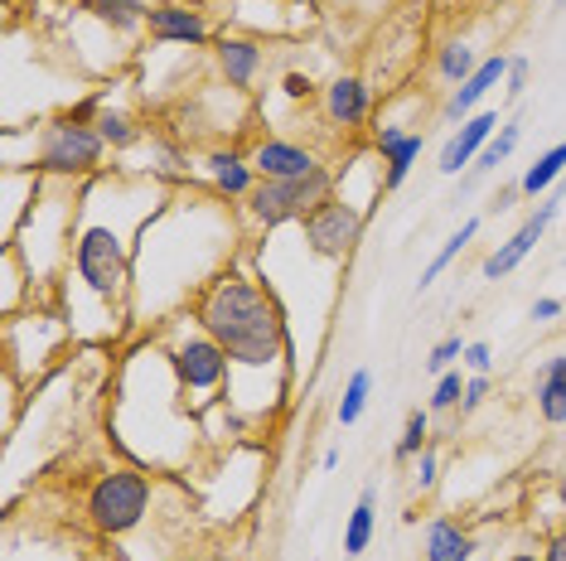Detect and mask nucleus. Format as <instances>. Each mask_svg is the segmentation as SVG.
<instances>
[{
  "label": "nucleus",
  "mask_w": 566,
  "mask_h": 561,
  "mask_svg": "<svg viewBox=\"0 0 566 561\" xmlns=\"http://www.w3.org/2000/svg\"><path fill=\"white\" fill-rule=\"evenodd\" d=\"M248 227H242L238 203L218 199L203 184H175L165 209L146 223L136 242L132 266V329H156L175 315H185L195 296L218 272H228L242 252Z\"/></svg>",
  "instance_id": "1"
},
{
  "label": "nucleus",
  "mask_w": 566,
  "mask_h": 561,
  "mask_svg": "<svg viewBox=\"0 0 566 561\" xmlns=\"http://www.w3.org/2000/svg\"><path fill=\"white\" fill-rule=\"evenodd\" d=\"M189 315L223 343L228 363H233L228 388H223L228 412H233L248 431L256 421L276 416L281 406L291 402L295 339H291L286 305H281L276 290L266 286L252 247L199 290L195 305H189Z\"/></svg>",
  "instance_id": "2"
},
{
  "label": "nucleus",
  "mask_w": 566,
  "mask_h": 561,
  "mask_svg": "<svg viewBox=\"0 0 566 561\" xmlns=\"http://www.w3.org/2000/svg\"><path fill=\"white\" fill-rule=\"evenodd\" d=\"M175 194L170 180L132 165L97 174L83 184L78 194V227H73V262L63 272L59 286H78L102 305L126 315L132 305V266H136V242L146 233V223L165 209V199ZM132 320V315H126Z\"/></svg>",
  "instance_id": "3"
},
{
  "label": "nucleus",
  "mask_w": 566,
  "mask_h": 561,
  "mask_svg": "<svg viewBox=\"0 0 566 561\" xmlns=\"http://www.w3.org/2000/svg\"><path fill=\"white\" fill-rule=\"evenodd\" d=\"M160 343H165V353H170V363H175V373L179 382H185V398L189 406L203 416L209 406L223 402V388H228V373H233V363H228V353H223V343H218L209 329H203L195 315H175V320H165L150 329Z\"/></svg>",
  "instance_id": "4"
},
{
  "label": "nucleus",
  "mask_w": 566,
  "mask_h": 561,
  "mask_svg": "<svg viewBox=\"0 0 566 561\" xmlns=\"http://www.w3.org/2000/svg\"><path fill=\"white\" fill-rule=\"evenodd\" d=\"M30 160L24 170H40L44 180H69V184H87L97 174H107V140L97 136L93 121H73L69 112L49 117L40 126H30Z\"/></svg>",
  "instance_id": "5"
},
{
  "label": "nucleus",
  "mask_w": 566,
  "mask_h": 561,
  "mask_svg": "<svg viewBox=\"0 0 566 561\" xmlns=\"http://www.w3.org/2000/svg\"><path fill=\"white\" fill-rule=\"evenodd\" d=\"M156 504V479L146 465H112L87 484L83 494V518L97 538H126L146 522Z\"/></svg>",
  "instance_id": "6"
},
{
  "label": "nucleus",
  "mask_w": 566,
  "mask_h": 561,
  "mask_svg": "<svg viewBox=\"0 0 566 561\" xmlns=\"http://www.w3.org/2000/svg\"><path fill=\"white\" fill-rule=\"evenodd\" d=\"M334 165L325 170L305 174V180H256V189L238 203L242 213V227L248 237H266V233H281V227H295L301 219H311L325 199H334Z\"/></svg>",
  "instance_id": "7"
},
{
  "label": "nucleus",
  "mask_w": 566,
  "mask_h": 561,
  "mask_svg": "<svg viewBox=\"0 0 566 561\" xmlns=\"http://www.w3.org/2000/svg\"><path fill=\"white\" fill-rule=\"evenodd\" d=\"M301 227V242L315 252L319 262H334V266H349V257L358 252V242H364V227H368V213L358 209L349 199H325L311 219L295 223Z\"/></svg>",
  "instance_id": "8"
},
{
  "label": "nucleus",
  "mask_w": 566,
  "mask_h": 561,
  "mask_svg": "<svg viewBox=\"0 0 566 561\" xmlns=\"http://www.w3.org/2000/svg\"><path fill=\"white\" fill-rule=\"evenodd\" d=\"M562 203H566V180L552 189V194H543V203H537L533 213H527V219L518 223V233H509L504 242H499L494 252H489V257L480 262V276L484 280H504V276H513L518 272V266L533 257V247L537 242L547 237V227L557 223V213H562Z\"/></svg>",
  "instance_id": "9"
},
{
  "label": "nucleus",
  "mask_w": 566,
  "mask_h": 561,
  "mask_svg": "<svg viewBox=\"0 0 566 561\" xmlns=\"http://www.w3.org/2000/svg\"><path fill=\"white\" fill-rule=\"evenodd\" d=\"M150 44H185V49H209L218 40L203 0H156L146 15Z\"/></svg>",
  "instance_id": "10"
},
{
  "label": "nucleus",
  "mask_w": 566,
  "mask_h": 561,
  "mask_svg": "<svg viewBox=\"0 0 566 561\" xmlns=\"http://www.w3.org/2000/svg\"><path fill=\"white\" fill-rule=\"evenodd\" d=\"M368 146L378 150V160H382V189L397 194V189L411 180V170H417L421 150H427V126H407V121L378 117Z\"/></svg>",
  "instance_id": "11"
},
{
  "label": "nucleus",
  "mask_w": 566,
  "mask_h": 561,
  "mask_svg": "<svg viewBox=\"0 0 566 561\" xmlns=\"http://www.w3.org/2000/svg\"><path fill=\"white\" fill-rule=\"evenodd\" d=\"M248 156H252L262 180H305V174H315L329 165L325 150L311 146V140H301V136H256L248 146Z\"/></svg>",
  "instance_id": "12"
},
{
  "label": "nucleus",
  "mask_w": 566,
  "mask_h": 561,
  "mask_svg": "<svg viewBox=\"0 0 566 561\" xmlns=\"http://www.w3.org/2000/svg\"><path fill=\"white\" fill-rule=\"evenodd\" d=\"M209 49H213L218 78H223V87H233V93H252V83L262 78V68H266V54H272L266 40L242 34V30H223Z\"/></svg>",
  "instance_id": "13"
},
{
  "label": "nucleus",
  "mask_w": 566,
  "mask_h": 561,
  "mask_svg": "<svg viewBox=\"0 0 566 561\" xmlns=\"http://www.w3.org/2000/svg\"><path fill=\"white\" fill-rule=\"evenodd\" d=\"M199 180H203V189H213L218 199H228V203H242L256 189V165H252V156L248 150H238V146H209L199 156Z\"/></svg>",
  "instance_id": "14"
},
{
  "label": "nucleus",
  "mask_w": 566,
  "mask_h": 561,
  "mask_svg": "<svg viewBox=\"0 0 566 561\" xmlns=\"http://www.w3.org/2000/svg\"><path fill=\"white\" fill-rule=\"evenodd\" d=\"M319 112H325V121L339 136L364 131L368 117H373V87H368V78H358V73H334V78L319 87Z\"/></svg>",
  "instance_id": "15"
},
{
  "label": "nucleus",
  "mask_w": 566,
  "mask_h": 561,
  "mask_svg": "<svg viewBox=\"0 0 566 561\" xmlns=\"http://www.w3.org/2000/svg\"><path fill=\"white\" fill-rule=\"evenodd\" d=\"M499 126H504V117H499V107H480L474 117H465L455 126V131L446 136L441 156H436V170L446 174V180H455V174H465L474 160H480V150L489 146V140L499 136Z\"/></svg>",
  "instance_id": "16"
},
{
  "label": "nucleus",
  "mask_w": 566,
  "mask_h": 561,
  "mask_svg": "<svg viewBox=\"0 0 566 561\" xmlns=\"http://www.w3.org/2000/svg\"><path fill=\"white\" fill-rule=\"evenodd\" d=\"M509 59H513V54H489V59L480 63V68H474L470 78L455 87V93H446V102H441V117H446L450 126H460L465 117H474V112L484 107V97L509 78Z\"/></svg>",
  "instance_id": "17"
},
{
  "label": "nucleus",
  "mask_w": 566,
  "mask_h": 561,
  "mask_svg": "<svg viewBox=\"0 0 566 561\" xmlns=\"http://www.w3.org/2000/svg\"><path fill=\"white\" fill-rule=\"evenodd\" d=\"M518 140H523V117H504V126H499V136L489 140V146L480 150V160H474L470 170L460 174V194H455V203L465 199V194H474V189H480L494 170H504V160L513 156V150H518Z\"/></svg>",
  "instance_id": "18"
},
{
  "label": "nucleus",
  "mask_w": 566,
  "mask_h": 561,
  "mask_svg": "<svg viewBox=\"0 0 566 561\" xmlns=\"http://www.w3.org/2000/svg\"><path fill=\"white\" fill-rule=\"evenodd\" d=\"M78 10L93 24H102V30H112L117 40L146 34V15H150L146 0H78Z\"/></svg>",
  "instance_id": "19"
},
{
  "label": "nucleus",
  "mask_w": 566,
  "mask_h": 561,
  "mask_svg": "<svg viewBox=\"0 0 566 561\" xmlns=\"http://www.w3.org/2000/svg\"><path fill=\"white\" fill-rule=\"evenodd\" d=\"M0 315H20V310H30V305H44L40 300V286H34V276H30V266H24V257L15 247H0Z\"/></svg>",
  "instance_id": "20"
},
{
  "label": "nucleus",
  "mask_w": 566,
  "mask_h": 561,
  "mask_svg": "<svg viewBox=\"0 0 566 561\" xmlns=\"http://www.w3.org/2000/svg\"><path fill=\"white\" fill-rule=\"evenodd\" d=\"M474 532L460 528L455 518H431L427 522V538H421V557L427 561H474Z\"/></svg>",
  "instance_id": "21"
},
{
  "label": "nucleus",
  "mask_w": 566,
  "mask_h": 561,
  "mask_svg": "<svg viewBox=\"0 0 566 561\" xmlns=\"http://www.w3.org/2000/svg\"><path fill=\"white\" fill-rule=\"evenodd\" d=\"M533 398H537V416L547 426H566V353H552L543 363V373L533 382Z\"/></svg>",
  "instance_id": "22"
},
{
  "label": "nucleus",
  "mask_w": 566,
  "mask_h": 561,
  "mask_svg": "<svg viewBox=\"0 0 566 561\" xmlns=\"http://www.w3.org/2000/svg\"><path fill=\"white\" fill-rule=\"evenodd\" d=\"M97 136L107 140L112 150H136V146H146V126H140V117L132 107H117V102H112V93H107V102H102V112H97Z\"/></svg>",
  "instance_id": "23"
},
{
  "label": "nucleus",
  "mask_w": 566,
  "mask_h": 561,
  "mask_svg": "<svg viewBox=\"0 0 566 561\" xmlns=\"http://www.w3.org/2000/svg\"><path fill=\"white\" fill-rule=\"evenodd\" d=\"M373 532H378V489L373 484H364L358 489V504H354V514L349 522H344V557L358 561L373 547Z\"/></svg>",
  "instance_id": "24"
},
{
  "label": "nucleus",
  "mask_w": 566,
  "mask_h": 561,
  "mask_svg": "<svg viewBox=\"0 0 566 561\" xmlns=\"http://www.w3.org/2000/svg\"><path fill=\"white\" fill-rule=\"evenodd\" d=\"M566 180V140H557V146H547L543 156H537L533 165L523 170V199H543V194H552Z\"/></svg>",
  "instance_id": "25"
},
{
  "label": "nucleus",
  "mask_w": 566,
  "mask_h": 561,
  "mask_svg": "<svg viewBox=\"0 0 566 561\" xmlns=\"http://www.w3.org/2000/svg\"><path fill=\"white\" fill-rule=\"evenodd\" d=\"M480 227H484V219H465V223H460V227H455V233H450V237L441 242V252H436V257H431L427 266H421V276H417V296H421V290H431V286H436V280H441V276L450 272V262H455V257H460V252H465V247H470V242H474V237H480Z\"/></svg>",
  "instance_id": "26"
},
{
  "label": "nucleus",
  "mask_w": 566,
  "mask_h": 561,
  "mask_svg": "<svg viewBox=\"0 0 566 561\" xmlns=\"http://www.w3.org/2000/svg\"><path fill=\"white\" fill-rule=\"evenodd\" d=\"M480 54H474V44L465 40H446L441 49H436V83H446V93H455L460 83L470 78L474 68H480Z\"/></svg>",
  "instance_id": "27"
},
{
  "label": "nucleus",
  "mask_w": 566,
  "mask_h": 561,
  "mask_svg": "<svg viewBox=\"0 0 566 561\" xmlns=\"http://www.w3.org/2000/svg\"><path fill=\"white\" fill-rule=\"evenodd\" d=\"M368 398H373V368H354L339 402H334V421H339V426H358L368 412Z\"/></svg>",
  "instance_id": "28"
},
{
  "label": "nucleus",
  "mask_w": 566,
  "mask_h": 561,
  "mask_svg": "<svg viewBox=\"0 0 566 561\" xmlns=\"http://www.w3.org/2000/svg\"><path fill=\"white\" fill-rule=\"evenodd\" d=\"M431 445V412H407V426H402V441L392 445V465H411L421 451Z\"/></svg>",
  "instance_id": "29"
},
{
  "label": "nucleus",
  "mask_w": 566,
  "mask_h": 561,
  "mask_svg": "<svg viewBox=\"0 0 566 561\" xmlns=\"http://www.w3.org/2000/svg\"><path fill=\"white\" fill-rule=\"evenodd\" d=\"M465 373L460 368H446L441 378H436V388H431V402H427V412L431 416H446V412H455L460 406V398H465Z\"/></svg>",
  "instance_id": "30"
},
{
  "label": "nucleus",
  "mask_w": 566,
  "mask_h": 561,
  "mask_svg": "<svg viewBox=\"0 0 566 561\" xmlns=\"http://www.w3.org/2000/svg\"><path fill=\"white\" fill-rule=\"evenodd\" d=\"M460 359H465V339H460V335H446V339H436V349L427 353V368H431L436 378H441L446 368H455Z\"/></svg>",
  "instance_id": "31"
},
{
  "label": "nucleus",
  "mask_w": 566,
  "mask_h": 561,
  "mask_svg": "<svg viewBox=\"0 0 566 561\" xmlns=\"http://www.w3.org/2000/svg\"><path fill=\"white\" fill-rule=\"evenodd\" d=\"M315 93H319V87H315L311 73H301V68H286V73H281V97L295 102V107H301V102H311Z\"/></svg>",
  "instance_id": "32"
},
{
  "label": "nucleus",
  "mask_w": 566,
  "mask_h": 561,
  "mask_svg": "<svg viewBox=\"0 0 566 561\" xmlns=\"http://www.w3.org/2000/svg\"><path fill=\"white\" fill-rule=\"evenodd\" d=\"M527 78H533V63H527L523 54L509 59V78H504V97L509 102H523L527 97Z\"/></svg>",
  "instance_id": "33"
},
{
  "label": "nucleus",
  "mask_w": 566,
  "mask_h": 561,
  "mask_svg": "<svg viewBox=\"0 0 566 561\" xmlns=\"http://www.w3.org/2000/svg\"><path fill=\"white\" fill-rule=\"evenodd\" d=\"M411 465H417V475H411V479H417V489H421V494H431V489H436V479H441V455H436V445H427V451H421Z\"/></svg>",
  "instance_id": "34"
},
{
  "label": "nucleus",
  "mask_w": 566,
  "mask_h": 561,
  "mask_svg": "<svg viewBox=\"0 0 566 561\" xmlns=\"http://www.w3.org/2000/svg\"><path fill=\"white\" fill-rule=\"evenodd\" d=\"M489 388H494V382H489V373H470L465 398H460V416H474V412H480V406L489 402Z\"/></svg>",
  "instance_id": "35"
},
{
  "label": "nucleus",
  "mask_w": 566,
  "mask_h": 561,
  "mask_svg": "<svg viewBox=\"0 0 566 561\" xmlns=\"http://www.w3.org/2000/svg\"><path fill=\"white\" fill-rule=\"evenodd\" d=\"M562 315H566V300H557V296H537L527 305V320L533 325H552V320H562Z\"/></svg>",
  "instance_id": "36"
},
{
  "label": "nucleus",
  "mask_w": 566,
  "mask_h": 561,
  "mask_svg": "<svg viewBox=\"0 0 566 561\" xmlns=\"http://www.w3.org/2000/svg\"><path fill=\"white\" fill-rule=\"evenodd\" d=\"M460 363H465L470 373H489V368H494V349H489L484 339H470L465 343V359H460Z\"/></svg>",
  "instance_id": "37"
},
{
  "label": "nucleus",
  "mask_w": 566,
  "mask_h": 561,
  "mask_svg": "<svg viewBox=\"0 0 566 561\" xmlns=\"http://www.w3.org/2000/svg\"><path fill=\"white\" fill-rule=\"evenodd\" d=\"M518 199H523V184H518V180L499 184L494 194H489V213H509V209H513V203H518Z\"/></svg>",
  "instance_id": "38"
},
{
  "label": "nucleus",
  "mask_w": 566,
  "mask_h": 561,
  "mask_svg": "<svg viewBox=\"0 0 566 561\" xmlns=\"http://www.w3.org/2000/svg\"><path fill=\"white\" fill-rule=\"evenodd\" d=\"M543 561H566V528H562V532H552V538H547Z\"/></svg>",
  "instance_id": "39"
},
{
  "label": "nucleus",
  "mask_w": 566,
  "mask_h": 561,
  "mask_svg": "<svg viewBox=\"0 0 566 561\" xmlns=\"http://www.w3.org/2000/svg\"><path fill=\"white\" fill-rule=\"evenodd\" d=\"M504 561H543V552H509Z\"/></svg>",
  "instance_id": "40"
},
{
  "label": "nucleus",
  "mask_w": 566,
  "mask_h": 561,
  "mask_svg": "<svg viewBox=\"0 0 566 561\" xmlns=\"http://www.w3.org/2000/svg\"><path fill=\"white\" fill-rule=\"evenodd\" d=\"M484 6H494V10H509V6H518V0H484Z\"/></svg>",
  "instance_id": "41"
},
{
  "label": "nucleus",
  "mask_w": 566,
  "mask_h": 561,
  "mask_svg": "<svg viewBox=\"0 0 566 561\" xmlns=\"http://www.w3.org/2000/svg\"><path fill=\"white\" fill-rule=\"evenodd\" d=\"M552 6H566V0H552Z\"/></svg>",
  "instance_id": "42"
},
{
  "label": "nucleus",
  "mask_w": 566,
  "mask_h": 561,
  "mask_svg": "<svg viewBox=\"0 0 566 561\" xmlns=\"http://www.w3.org/2000/svg\"><path fill=\"white\" fill-rule=\"evenodd\" d=\"M344 561H349V557H344Z\"/></svg>",
  "instance_id": "43"
}]
</instances>
